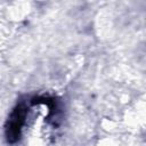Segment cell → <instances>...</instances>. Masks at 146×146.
<instances>
[{"label": "cell", "instance_id": "6da1fadb", "mask_svg": "<svg viewBox=\"0 0 146 146\" xmlns=\"http://www.w3.org/2000/svg\"><path fill=\"white\" fill-rule=\"evenodd\" d=\"M25 117V110L22 106H18L15 112L11 115L10 122H9V128H8V138L11 139V137L17 138L19 135V130L22 128V124L24 122Z\"/></svg>", "mask_w": 146, "mask_h": 146}]
</instances>
